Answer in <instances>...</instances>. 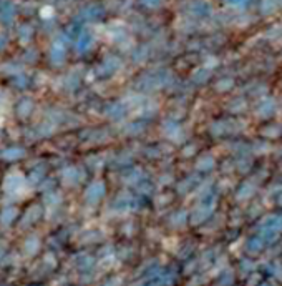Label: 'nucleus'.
Returning a JSON list of instances; mask_svg holds the SVG:
<instances>
[{"label":"nucleus","mask_w":282,"mask_h":286,"mask_svg":"<svg viewBox=\"0 0 282 286\" xmlns=\"http://www.w3.org/2000/svg\"><path fill=\"white\" fill-rule=\"evenodd\" d=\"M82 17L85 20H90V22H93V20H98V19H102V17H103V8L100 5H87L82 10Z\"/></svg>","instance_id":"obj_7"},{"label":"nucleus","mask_w":282,"mask_h":286,"mask_svg":"<svg viewBox=\"0 0 282 286\" xmlns=\"http://www.w3.org/2000/svg\"><path fill=\"white\" fill-rule=\"evenodd\" d=\"M105 195V185L102 182H95L88 187V190L85 191V200L88 203H96L103 198Z\"/></svg>","instance_id":"obj_4"},{"label":"nucleus","mask_w":282,"mask_h":286,"mask_svg":"<svg viewBox=\"0 0 282 286\" xmlns=\"http://www.w3.org/2000/svg\"><path fill=\"white\" fill-rule=\"evenodd\" d=\"M213 167H214V160L209 157H206L203 160V163H197V168H199L201 171H208V170H211Z\"/></svg>","instance_id":"obj_14"},{"label":"nucleus","mask_w":282,"mask_h":286,"mask_svg":"<svg viewBox=\"0 0 282 286\" xmlns=\"http://www.w3.org/2000/svg\"><path fill=\"white\" fill-rule=\"evenodd\" d=\"M91 45H93V33L90 30H83L77 39V52L85 53L91 48Z\"/></svg>","instance_id":"obj_6"},{"label":"nucleus","mask_w":282,"mask_h":286,"mask_svg":"<svg viewBox=\"0 0 282 286\" xmlns=\"http://www.w3.org/2000/svg\"><path fill=\"white\" fill-rule=\"evenodd\" d=\"M234 285H236V276L233 270H224L216 280V286H234Z\"/></svg>","instance_id":"obj_9"},{"label":"nucleus","mask_w":282,"mask_h":286,"mask_svg":"<svg viewBox=\"0 0 282 286\" xmlns=\"http://www.w3.org/2000/svg\"><path fill=\"white\" fill-rule=\"evenodd\" d=\"M32 110H33V103H32V100H28V98H22L19 102V105H17V113H19L20 119H27L32 113Z\"/></svg>","instance_id":"obj_10"},{"label":"nucleus","mask_w":282,"mask_h":286,"mask_svg":"<svg viewBox=\"0 0 282 286\" xmlns=\"http://www.w3.org/2000/svg\"><path fill=\"white\" fill-rule=\"evenodd\" d=\"M20 187H22V176L20 175H8L5 178V183H3V188L7 191H14Z\"/></svg>","instance_id":"obj_11"},{"label":"nucleus","mask_w":282,"mask_h":286,"mask_svg":"<svg viewBox=\"0 0 282 286\" xmlns=\"http://www.w3.org/2000/svg\"><path fill=\"white\" fill-rule=\"evenodd\" d=\"M266 241H264L262 238L259 237L258 233L256 235H252V237L247 238V241L244 243V251H246V255L247 256H258L262 253L264 250H266Z\"/></svg>","instance_id":"obj_1"},{"label":"nucleus","mask_w":282,"mask_h":286,"mask_svg":"<svg viewBox=\"0 0 282 286\" xmlns=\"http://www.w3.org/2000/svg\"><path fill=\"white\" fill-rule=\"evenodd\" d=\"M15 19V5L10 0H2L0 2V22L10 25Z\"/></svg>","instance_id":"obj_3"},{"label":"nucleus","mask_w":282,"mask_h":286,"mask_svg":"<svg viewBox=\"0 0 282 286\" xmlns=\"http://www.w3.org/2000/svg\"><path fill=\"white\" fill-rule=\"evenodd\" d=\"M168 286H174V283H173V285H168Z\"/></svg>","instance_id":"obj_18"},{"label":"nucleus","mask_w":282,"mask_h":286,"mask_svg":"<svg viewBox=\"0 0 282 286\" xmlns=\"http://www.w3.org/2000/svg\"><path fill=\"white\" fill-rule=\"evenodd\" d=\"M159 2H161V0H143V3H146L148 7H156Z\"/></svg>","instance_id":"obj_16"},{"label":"nucleus","mask_w":282,"mask_h":286,"mask_svg":"<svg viewBox=\"0 0 282 286\" xmlns=\"http://www.w3.org/2000/svg\"><path fill=\"white\" fill-rule=\"evenodd\" d=\"M65 57H66V48H65V44L60 40H55L50 47V60L52 64L55 65H62L65 62Z\"/></svg>","instance_id":"obj_2"},{"label":"nucleus","mask_w":282,"mask_h":286,"mask_svg":"<svg viewBox=\"0 0 282 286\" xmlns=\"http://www.w3.org/2000/svg\"><path fill=\"white\" fill-rule=\"evenodd\" d=\"M259 286H276V285H274V281L272 280H264Z\"/></svg>","instance_id":"obj_17"},{"label":"nucleus","mask_w":282,"mask_h":286,"mask_svg":"<svg viewBox=\"0 0 282 286\" xmlns=\"http://www.w3.org/2000/svg\"><path fill=\"white\" fill-rule=\"evenodd\" d=\"M229 5H233V7H238V8H244V7H247L249 5V2L251 0H226Z\"/></svg>","instance_id":"obj_15"},{"label":"nucleus","mask_w":282,"mask_h":286,"mask_svg":"<svg viewBox=\"0 0 282 286\" xmlns=\"http://www.w3.org/2000/svg\"><path fill=\"white\" fill-rule=\"evenodd\" d=\"M5 162H17V160L23 158L25 157V150L23 148H19V146H12V148H5L0 155Z\"/></svg>","instance_id":"obj_8"},{"label":"nucleus","mask_w":282,"mask_h":286,"mask_svg":"<svg viewBox=\"0 0 282 286\" xmlns=\"http://www.w3.org/2000/svg\"><path fill=\"white\" fill-rule=\"evenodd\" d=\"M264 275H267L269 280L276 281V283H282V262H271L267 264H264L262 268Z\"/></svg>","instance_id":"obj_5"},{"label":"nucleus","mask_w":282,"mask_h":286,"mask_svg":"<svg viewBox=\"0 0 282 286\" xmlns=\"http://www.w3.org/2000/svg\"><path fill=\"white\" fill-rule=\"evenodd\" d=\"M17 216V210L15 208H5L2 212V216H0V220H2L3 225H8L14 218Z\"/></svg>","instance_id":"obj_12"},{"label":"nucleus","mask_w":282,"mask_h":286,"mask_svg":"<svg viewBox=\"0 0 282 286\" xmlns=\"http://www.w3.org/2000/svg\"><path fill=\"white\" fill-rule=\"evenodd\" d=\"M32 33H33V30H32L30 25H22V27L19 28V35H20V40H22V42L30 40Z\"/></svg>","instance_id":"obj_13"}]
</instances>
